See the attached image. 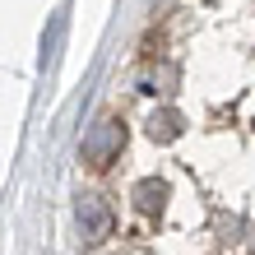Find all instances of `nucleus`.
Listing matches in <instances>:
<instances>
[{
    "instance_id": "1",
    "label": "nucleus",
    "mask_w": 255,
    "mask_h": 255,
    "mask_svg": "<svg viewBox=\"0 0 255 255\" xmlns=\"http://www.w3.org/2000/svg\"><path fill=\"white\" fill-rule=\"evenodd\" d=\"M121 144H126V126L116 121V116H102V121H93L88 134L79 139V158L93 162V167H107V162L121 153Z\"/></svg>"
},
{
    "instance_id": "2",
    "label": "nucleus",
    "mask_w": 255,
    "mask_h": 255,
    "mask_svg": "<svg viewBox=\"0 0 255 255\" xmlns=\"http://www.w3.org/2000/svg\"><path fill=\"white\" fill-rule=\"evenodd\" d=\"M74 214H79V228H84L88 242H102V237L112 232V204L102 200V195H79Z\"/></svg>"
},
{
    "instance_id": "3",
    "label": "nucleus",
    "mask_w": 255,
    "mask_h": 255,
    "mask_svg": "<svg viewBox=\"0 0 255 255\" xmlns=\"http://www.w3.org/2000/svg\"><path fill=\"white\" fill-rule=\"evenodd\" d=\"M162 204H167V186L162 181L148 176V181L134 186V209H139V214H162Z\"/></svg>"
},
{
    "instance_id": "4",
    "label": "nucleus",
    "mask_w": 255,
    "mask_h": 255,
    "mask_svg": "<svg viewBox=\"0 0 255 255\" xmlns=\"http://www.w3.org/2000/svg\"><path fill=\"white\" fill-rule=\"evenodd\" d=\"M148 134H153L158 144H172L176 134H181V116L176 112H153L148 116Z\"/></svg>"
},
{
    "instance_id": "5",
    "label": "nucleus",
    "mask_w": 255,
    "mask_h": 255,
    "mask_svg": "<svg viewBox=\"0 0 255 255\" xmlns=\"http://www.w3.org/2000/svg\"><path fill=\"white\" fill-rule=\"evenodd\" d=\"M176 79L172 74V65H162V70H148L144 74V93H167V84Z\"/></svg>"
}]
</instances>
